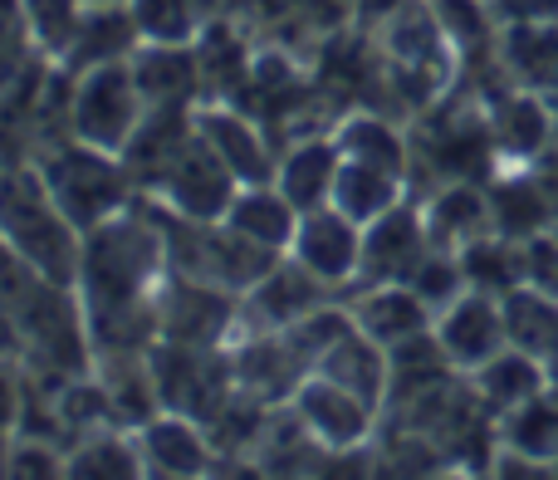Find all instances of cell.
<instances>
[{"label":"cell","mask_w":558,"mask_h":480,"mask_svg":"<svg viewBox=\"0 0 558 480\" xmlns=\"http://www.w3.org/2000/svg\"><path fill=\"white\" fill-rule=\"evenodd\" d=\"M0 250H10L15 260H25L29 269L59 279V285L78 279L84 231L54 202L35 157L0 167Z\"/></svg>","instance_id":"cell-1"},{"label":"cell","mask_w":558,"mask_h":480,"mask_svg":"<svg viewBox=\"0 0 558 480\" xmlns=\"http://www.w3.org/2000/svg\"><path fill=\"white\" fill-rule=\"evenodd\" d=\"M147 202H153V196H147ZM153 212H157V221H162L167 269L206 279V285H221V289H231V295H245V289L284 255V250H270L245 231H235L226 216L202 221V216H182L162 202H153Z\"/></svg>","instance_id":"cell-2"},{"label":"cell","mask_w":558,"mask_h":480,"mask_svg":"<svg viewBox=\"0 0 558 480\" xmlns=\"http://www.w3.org/2000/svg\"><path fill=\"white\" fill-rule=\"evenodd\" d=\"M35 167L78 231H94L108 216L137 202V187L128 177L123 157L104 153L94 143H78V137H54V143L35 147Z\"/></svg>","instance_id":"cell-3"},{"label":"cell","mask_w":558,"mask_h":480,"mask_svg":"<svg viewBox=\"0 0 558 480\" xmlns=\"http://www.w3.org/2000/svg\"><path fill=\"white\" fill-rule=\"evenodd\" d=\"M153 387L162 412L192 417V422L211 427L226 407L235 403V368H231V344L226 348H186V344H162L153 348Z\"/></svg>","instance_id":"cell-4"},{"label":"cell","mask_w":558,"mask_h":480,"mask_svg":"<svg viewBox=\"0 0 558 480\" xmlns=\"http://www.w3.org/2000/svg\"><path fill=\"white\" fill-rule=\"evenodd\" d=\"M147 104L133 79V59L98 64L88 74H74V108H69V133L78 143H94L104 153H123L128 137L137 133Z\"/></svg>","instance_id":"cell-5"},{"label":"cell","mask_w":558,"mask_h":480,"mask_svg":"<svg viewBox=\"0 0 558 480\" xmlns=\"http://www.w3.org/2000/svg\"><path fill=\"white\" fill-rule=\"evenodd\" d=\"M157 334H162V344H186V348L235 344V334H241V295L167 269V279L157 285Z\"/></svg>","instance_id":"cell-6"},{"label":"cell","mask_w":558,"mask_h":480,"mask_svg":"<svg viewBox=\"0 0 558 480\" xmlns=\"http://www.w3.org/2000/svg\"><path fill=\"white\" fill-rule=\"evenodd\" d=\"M333 299H343L338 285L318 279L304 260H294L284 250V255L241 295V334H255V328H289L304 314H314V309L333 304Z\"/></svg>","instance_id":"cell-7"},{"label":"cell","mask_w":558,"mask_h":480,"mask_svg":"<svg viewBox=\"0 0 558 480\" xmlns=\"http://www.w3.org/2000/svg\"><path fill=\"white\" fill-rule=\"evenodd\" d=\"M231 368H235V393L251 397L260 407H284L294 403L299 383H304L314 368L308 358L294 348V338L284 328H255L241 334L231 344Z\"/></svg>","instance_id":"cell-8"},{"label":"cell","mask_w":558,"mask_h":480,"mask_svg":"<svg viewBox=\"0 0 558 480\" xmlns=\"http://www.w3.org/2000/svg\"><path fill=\"white\" fill-rule=\"evenodd\" d=\"M235 192H241V182H235V172L216 157V147L202 137V128L192 133V143L177 153V163L167 167V177L157 182L153 202L172 206V212L182 216H202V221H216V216H226V206L235 202Z\"/></svg>","instance_id":"cell-9"},{"label":"cell","mask_w":558,"mask_h":480,"mask_svg":"<svg viewBox=\"0 0 558 480\" xmlns=\"http://www.w3.org/2000/svg\"><path fill=\"white\" fill-rule=\"evenodd\" d=\"M436 338H441L446 358H451L461 373L485 368L495 353L510 348V328H505V299L485 295V289H461L451 304L436 314Z\"/></svg>","instance_id":"cell-10"},{"label":"cell","mask_w":558,"mask_h":480,"mask_svg":"<svg viewBox=\"0 0 558 480\" xmlns=\"http://www.w3.org/2000/svg\"><path fill=\"white\" fill-rule=\"evenodd\" d=\"M432 250H436V240L426 236L422 206L397 202L392 212H383L377 221L363 226V269H357V285H407Z\"/></svg>","instance_id":"cell-11"},{"label":"cell","mask_w":558,"mask_h":480,"mask_svg":"<svg viewBox=\"0 0 558 480\" xmlns=\"http://www.w3.org/2000/svg\"><path fill=\"white\" fill-rule=\"evenodd\" d=\"M196 128H202V137L216 147V157L231 167L241 187L275 182L279 153H275L270 133H265V123H255L245 108H235V104H202V108H196Z\"/></svg>","instance_id":"cell-12"},{"label":"cell","mask_w":558,"mask_h":480,"mask_svg":"<svg viewBox=\"0 0 558 480\" xmlns=\"http://www.w3.org/2000/svg\"><path fill=\"white\" fill-rule=\"evenodd\" d=\"M289 407H294L299 422H304L324 446H333V452H343V446L357 452V446L373 442L377 407L363 403L357 393H348L343 383H333V377H324V373H308Z\"/></svg>","instance_id":"cell-13"},{"label":"cell","mask_w":558,"mask_h":480,"mask_svg":"<svg viewBox=\"0 0 558 480\" xmlns=\"http://www.w3.org/2000/svg\"><path fill=\"white\" fill-rule=\"evenodd\" d=\"M289 255L304 260L318 279L328 285H348L357 279L363 269V226L353 216H343L333 202L328 206H314V212L299 216V231H294V245Z\"/></svg>","instance_id":"cell-14"},{"label":"cell","mask_w":558,"mask_h":480,"mask_svg":"<svg viewBox=\"0 0 558 480\" xmlns=\"http://www.w3.org/2000/svg\"><path fill=\"white\" fill-rule=\"evenodd\" d=\"M495 55L514 88L558 98V15L510 20L495 35Z\"/></svg>","instance_id":"cell-15"},{"label":"cell","mask_w":558,"mask_h":480,"mask_svg":"<svg viewBox=\"0 0 558 480\" xmlns=\"http://www.w3.org/2000/svg\"><path fill=\"white\" fill-rule=\"evenodd\" d=\"M485 118H490L495 153L514 157V163H534L554 147V104L530 88H500L495 98H485Z\"/></svg>","instance_id":"cell-16"},{"label":"cell","mask_w":558,"mask_h":480,"mask_svg":"<svg viewBox=\"0 0 558 480\" xmlns=\"http://www.w3.org/2000/svg\"><path fill=\"white\" fill-rule=\"evenodd\" d=\"M143 466L153 476H206L216 471V442L202 422L177 412H157L153 422L137 427Z\"/></svg>","instance_id":"cell-17"},{"label":"cell","mask_w":558,"mask_h":480,"mask_svg":"<svg viewBox=\"0 0 558 480\" xmlns=\"http://www.w3.org/2000/svg\"><path fill=\"white\" fill-rule=\"evenodd\" d=\"M143 49V29L133 20L128 0H88L84 20H78V35L64 55L69 74H88L98 64H118V59H133Z\"/></svg>","instance_id":"cell-18"},{"label":"cell","mask_w":558,"mask_h":480,"mask_svg":"<svg viewBox=\"0 0 558 480\" xmlns=\"http://www.w3.org/2000/svg\"><path fill=\"white\" fill-rule=\"evenodd\" d=\"M133 79L147 108H202V59L196 39L186 45H153L133 55Z\"/></svg>","instance_id":"cell-19"},{"label":"cell","mask_w":558,"mask_h":480,"mask_svg":"<svg viewBox=\"0 0 558 480\" xmlns=\"http://www.w3.org/2000/svg\"><path fill=\"white\" fill-rule=\"evenodd\" d=\"M348 309H353V324L363 328L367 338H377L383 348L407 344V338L426 334V328L436 324L432 304H426L412 285H357Z\"/></svg>","instance_id":"cell-20"},{"label":"cell","mask_w":558,"mask_h":480,"mask_svg":"<svg viewBox=\"0 0 558 480\" xmlns=\"http://www.w3.org/2000/svg\"><path fill=\"white\" fill-rule=\"evenodd\" d=\"M426 236L441 250H465L471 240L495 231V212H490V187L481 182H441L432 187L422 206Z\"/></svg>","instance_id":"cell-21"},{"label":"cell","mask_w":558,"mask_h":480,"mask_svg":"<svg viewBox=\"0 0 558 480\" xmlns=\"http://www.w3.org/2000/svg\"><path fill=\"white\" fill-rule=\"evenodd\" d=\"M333 177H338V137H294L279 153V172L275 187L299 206V216L314 206L333 202Z\"/></svg>","instance_id":"cell-22"},{"label":"cell","mask_w":558,"mask_h":480,"mask_svg":"<svg viewBox=\"0 0 558 480\" xmlns=\"http://www.w3.org/2000/svg\"><path fill=\"white\" fill-rule=\"evenodd\" d=\"M314 373L343 383L348 393H357L363 403H373L377 412H383V403H387V348L377 344V338H367L357 324L333 338V348L318 358Z\"/></svg>","instance_id":"cell-23"},{"label":"cell","mask_w":558,"mask_h":480,"mask_svg":"<svg viewBox=\"0 0 558 480\" xmlns=\"http://www.w3.org/2000/svg\"><path fill=\"white\" fill-rule=\"evenodd\" d=\"M471 383H475V393H481V403L490 407L495 417H505V412H514V407H524L530 397L549 393L554 377L534 353H524V348L510 344L505 353H495L485 368H475Z\"/></svg>","instance_id":"cell-24"},{"label":"cell","mask_w":558,"mask_h":480,"mask_svg":"<svg viewBox=\"0 0 558 480\" xmlns=\"http://www.w3.org/2000/svg\"><path fill=\"white\" fill-rule=\"evenodd\" d=\"M490 212H495V231L510 240H534L558 226L554 196L544 192L539 172H514V177H495L490 182Z\"/></svg>","instance_id":"cell-25"},{"label":"cell","mask_w":558,"mask_h":480,"mask_svg":"<svg viewBox=\"0 0 558 480\" xmlns=\"http://www.w3.org/2000/svg\"><path fill=\"white\" fill-rule=\"evenodd\" d=\"M226 221L251 240H260V245L289 250L294 245V231H299V206L289 202L275 182H260V187H241V192H235V202L226 206Z\"/></svg>","instance_id":"cell-26"},{"label":"cell","mask_w":558,"mask_h":480,"mask_svg":"<svg viewBox=\"0 0 558 480\" xmlns=\"http://www.w3.org/2000/svg\"><path fill=\"white\" fill-rule=\"evenodd\" d=\"M505 328H510V344L534 353L544 368L558 358V299L544 295L539 285H520L505 295Z\"/></svg>","instance_id":"cell-27"},{"label":"cell","mask_w":558,"mask_h":480,"mask_svg":"<svg viewBox=\"0 0 558 480\" xmlns=\"http://www.w3.org/2000/svg\"><path fill=\"white\" fill-rule=\"evenodd\" d=\"M69 476H147L137 432L108 422L69 446Z\"/></svg>","instance_id":"cell-28"},{"label":"cell","mask_w":558,"mask_h":480,"mask_svg":"<svg viewBox=\"0 0 558 480\" xmlns=\"http://www.w3.org/2000/svg\"><path fill=\"white\" fill-rule=\"evenodd\" d=\"M84 10H88V0H20V15H25L29 39H35V49L45 59H54V64H64Z\"/></svg>","instance_id":"cell-29"},{"label":"cell","mask_w":558,"mask_h":480,"mask_svg":"<svg viewBox=\"0 0 558 480\" xmlns=\"http://www.w3.org/2000/svg\"><path fill=\"white\" fill-rule=\"evenodd\" d=\"M133 5V20L143 29V45H186V39L202 35L206 15L202 0H128Z\"/></svg>","instance_id":"cell-30"},{"label":"cell","mask_w":558,"mask_h":480,"mask_svg":"<svg viewBox=\"0 0 558 480\" xmlns=\"http://www.w3.org/2000/svg\"><path fill=\"white\" fill-rule=\"evenodd\" d=\"M554 476H558V461H554Z\"/></svg>","instance_id":"cell-31"}]
</instances>
